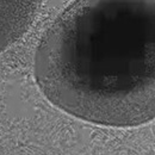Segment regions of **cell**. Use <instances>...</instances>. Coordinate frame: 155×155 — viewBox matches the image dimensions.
I'll return each instance as SVG.
<instances>
[{"mask_svg":"<svg viewBox=\"0 0 155 155\" xmlns=\"http://www.w3.org/2000/svg\"><path fill=\"white\" fill-rule=\"evenodd\" d=\"M35 75L49 101L82 120L155 119V0H74L41 39Z\"/></svg>","mask_w":155,"mask_h":155,"instance_id":"6da1fadb","label":"cell"},{"mask_svg":"<svg viewBox=\"0 0 155 155\" xmlns=\"http://www.w3.org/2000/svg\"><path fill=\"white\" fill-rule=\"evenodd\" d=\"M43 0H0V51L28 30Z\"/></svg>","mask_w":155,"mask_h":155,"instance_id":"7a4b0ae2","label":"cell"}]
</instances>
